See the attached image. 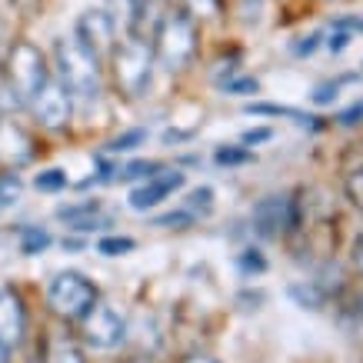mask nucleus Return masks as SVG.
<instances>
[{"label":"nucleus","instance_id":"obj_31","mask_svg":"<svg viewBox=\"0 0 363 363\" xmlns=\"http://www.w3.org/2000/svg\"><path fill=\"white\" fill-rule=\"evenodd\" d=\"M320 44H323V33L313 30V33H307V37H297V40L290 44V54H294V57H310Z\"/></svg>","mask_w":363,"mask_h":363},{"label":"nucleus","instance_id":"obj_34","mask_svg":"<svg viewBox=\"0 0 363 363\" xmlns=\"http://www.w3.org/2000/svg\"><path fill=\"white\" fill-rule=\"evenodd\" d=\"M337 123H343V127H357V123H363V100H357L353 107H347V111H340V117H337Z\"/></svg>","mask_w":363,"mask_h":363},{"label":"nucleus","instance_id":"obj_26","mask_svg":"<svg viewBox=\"0 0 363 363\" xmlns=\"http://www.w3.org/2000/svg\"><path fill=\"white\" fill-rule=\"evenodd\" d=\"M133 247H137V240H130V237H100L97 240V253H104V257H123Z\"/></svg>","mask_w":363,"mask_h":363},{"label":"nucleus","instance_id":"obj_24","mask_svg":"<svg viewBox=\"0 0 363 363\" xmlns=\"http://www.w3.org/2000/svg\"><path fill=\"white\" fill-rule=\"evenodd\" d=\"M237 267H240L243 277H260V274H267V257L250 247V250L237 253Z\"/></svg>","mask_w":363,"mask_h":363},{"label":"nucleus","instance_id":"obj_23","mask_svg":"<svg viewBox=\"0 0 363 363\" xmlns=\"http://www.w3.org/2000/svg\"><path fill=\"white\" fill-rule=\"evenodd\" d=\"M33 187L44 190V194H60L67 187V174L60 167H50V170H40V174L33 177Z\"/></svg>","mask_w":363,"mask_h":363},{"label":"nucleus","instance_id":"obj_2","mask_svg":"<svg viewBox=\"0 0 363 363\" xmlns=\"http://www.w3.org/2000/svg\"><path fill=\"white\" fill-rule=\"evenodd\" d=\"M150 44H154L157 64L170 70V74H180L197 54V21H194V13L180 11V7H167L154 27Z\"/></svg>","mask_w":363,"mask_h":363},{"label":"nucleus","instance_id":"obj_33","mask_svg":"<svg viewBox=\"0 0 363 363\" xmlns=\"http://www.w3.org/2000/svg\"><path fill=\"white\" fill-rule=\"evenodd\" d=\"M347 197L363 210V170H357V174L347 177Z\"/></svg>","mask_w":363,"mask_h":363},{"label":"nucleus","instance_id":"obj_7","mask_svg":"<svg viewBox=\"0 0 363 363\" xmlns=\"http://www.w3.org/2000/svg\"><path fill=\"white\" fill-rule=\"evenodd\" d=\"M77 323H80V340L87 343V347H94V350H113L127 337V320L111 303H104L100 297Z\"/></svg>","mask_w":363,"mask_h":363},{"label":"nucleus","instance_id":"obj_18","mask_svg":"<svg viewBox=\"0 0 363 363\" xmlns=\"http://www.w3.org/2000/svg\"><path fill=\"white\" fill-rule=\"evenodd\" d=\"M213 160L220 167H243V164H253V150L247 143H223L213 150Z\"/></svg>","mask_w":363,"mask_h":363},{"label":"nucleus","instance_id":"obj_25","mask_svg":"<svg viewBox=\"0 0 363 363\" xmlns=\"http://www.w3.org/2000/svg\"><path fill=\"white\" fill-rule=\"evenodd\" d=\"M160 167L164 164H157V160H130L127 167L117 170V177H121V180H147V177H154Z\"/></svg>","mask_w":363,"mask_h":363},{"label":"nucleus","instance_id":"obj_30","mask_svg":"<svg viewBox=\"0 0 363 363\" xmlns=\"http://www.w3.org/2000/svg\"><path fill=\"white\" fill-rule=\"evenodd\" d=\"M17 197H21V177L0 174V207H11Z\"/></svg>","mask_w":363,"mask_h":363},{"label":"nucleus","instance_id":"obj_5","mask_svg":"<svg viewBox=\"0 0 363 363\" xmlns=\"http://www.w3.org/2000/svg\"><path fill=\"white\" fill-rule=\"evenodd\" d=\"M94 303H97V286L77 270L57 274L50 280V286H47V307L67 323H77Z\"/></svg>","mask_w":363,"mask_h":363},{"label":"nucleus","instance_id":"obj_22","mask_svg":"<svg viewBox=\"0 0 363 363\" xmlns=\"http://www.w3.org/2000/svg\"><path fill=\"white\" fill-rule=\"evenodd\" d=\"M187 210L194 217H210L213 213V187H197L187 194Z\"/></svg>","mask_w":363,"mask_h":363},{"label":"nucleus","instance_id":"obj_37","mask_svg":"<svg viewBox=\"0 0 363 363\" xmlns=\"http://www.w3.org/2000/svg\"><path fill=\"white\" fill-rule=\"evenodd\" d=\"M347 47H350V33H347V30H333L330 40H327V50H330V54H343Z\"/></svg>","mask_w":363,"mask_h":363},{"label":"nucleus","instance_id":"obj_9","mask_svg":"<svg viewBox=\"0 0 363 363\" xmlns=\"http://www.w3.org/2000/svg\"><path fill=\"white\" fill-rule=\"evenodd\" d=\"M74 37L87 47L90 54H97L100 60H107V57L113 54L121 33H117L111 13L104 11V7H90V11H84L77 17V23H74Z\"/></svg>","mask_w":363,"mask_h":363},{"label":"nucleus","instance_id":"obj_12","mask_svg":"<svg viewBox=\"0 0 363 363\" xmlns=\"http://www.w3.org/2000/svg\"><path fill=\"white\" fill-rule=\"evenodd\" d=\"M23 330H27V310H23L21 294L4 286L0 290V343L17 347L23 340Z\"/></svg>","mask_w":363,"mask_h":363},{"label":"nucleus","instance_id":"obj_21","mask_svg":"<svg viewBox=\"0 0 363 363\" xmlns=\"http://www.w3.org/2000/svg\"><path fill=\"white\" fill-rule=\"evenodd\" d=\"M350 80H357V74H347V77H337V80H323V84H317V87H313L310 100H313L317 107H327V104H333V100H337V94H340L343 84H350Z\"/></svg>","mask_w":363,"mask_h":363},{"label":"nucleus","instance_id":"obj_3","mask_svg":"<svg viewBox=\"0 0 363 363\" xmlns=\"http://www.w3.org/2000/svg\"><path fill=\"white\" fill-rule=\"evenodd\" d=\"M111 67H113V80L127 100H137L150 90L154 80V44L143 37V33H123V40H117L111 54Z\"/></svg>","mask_w":363,"mask_h":363},{"label":"nucleus","instance_id":"obj_4","mask_svg":"<svg viewBox=\"0 0 363 363\" xmlns=\"http://www.w3.org/2000/svg\"><path fill=\"white\" fill-rule=\"evenodd\" d=\"M4 77L23 100H30L50 77V60L30 40H13L11 50L4 54Z\"/></svg>","mask_w":363,"mask_h":363},{"label":"nucleus","instance_id":"obj_29","mask_svg":"<svg viewBox=\"0 0 363 363\" xmlns=\"http://www.w3.org/2000/svg\"><path fill=\"white\" fill-rule=\"evenodd\" d=\"M100 200H84V203H70V207H57V217L60 220H77V217H87V213H97Z\"/></svg>","mask_w":363,"mask_h":363},{"label":"nucleus","instance_id":"obj_17","mask_svg":"<svg viewBox=\"0 0 363 363\" xmlns=\"http://www.w3.org/2000/svg\"><path fill=\"white\" fill-rule=\"evenodd\" d=\"M286 297L294 300L297 307H303V310H320L323 303H327L323 290H320L313 280H297V284H290L286 286Z\"/></svg>","mask_w":363,"mask_h":363},{"label":"nucleus","instance_id":"obj_10","mask_svg":"<svg viewBox=\"0 0 363 363\" xmlns=\"http://www.w3.org/2000/svg\"><path fill=\"white\" fill-rule=\"evenodd\" d=\"M187 184V174L184 170H177V167H160L154 177H147L140 187L130 190V197H127V203H130L133 210H154L160 200H167L174 190H180Z\"/></svg>","mask_w":363,"mask_h":363},{"label":"nucleus","instance_id":"obj_15","mask_svg":"<svg viewBox=\"0 0 363 363\" xmlns=\"http://www.w3.org/2000/svg\"><path fill=\"white\" fill-rule=\"evenodd\" d=\"M44 363H84V353L67 333H50L44 347Z\"/></svg>","mask_w":363,"mask_h":363},{"label":"nucleus","instance_id":"obj_35","mask_svg":"<svg viewBox=\"0 0 363 363\" xmlns=\"http://www.w3.org/2000/svg\"><path fill=\"white\" fill-rule=\"evenodd\" d=\"M330 27L333 30H347V33H363V17H333Z\"/></svg>","mask_w":363,"mask_h":363},{"label":"nucleus","instance_id":"obj_14","mask_svg":"<svg viewBox=\"0 0 363 363\" xmlns=\"http://www.w3.org/2000/svg\"><path fill=\"white\" fill-rule=\"evenodd\" d=\"M104 11L111 13V21L121 37L140 30V7H137V0H104Z\"/></svg>","mask_w":363,"mask_h":363},{"label":"nucleus","instance_id":"obj_44","mask_svg":"<svg viewBox=\"0 0 363 363\" xmlns=\"http://www.w3.org/2000/svg\"><path fill=\"white\" fill-rule=\"evenodd\" d=\"M0 117H4V113H0Z\"/></svg>","mask_w":363,"mask_h":363},{"label":"nucleus","instance_id":"obj_27","mask_svg":"<svg viewBox=\"0 0 363 363\" xmlns=\"http://www.w3.org/2000/svg\"><path fill=\"white\" fill-rule=\"evenodd\" d=\"M197 220L190 210H174V213H160L154 217V227H164V230H187L190 223Z\"/></svg>","mask_w":363,"mask_h":363},{"label":"nucleus","instance_id":"obj_1","mask_svg":"<svg viewBox=\"0 0 363 363\" xmlns=\"http://www.w3.org/2000/svg\"><path fill=\"white\" fill-rule=\"evenodd\" d=\"M50 57H54L50 74L70 90L74 100L90 104V100H97L100 94H104V60H100L97 54H90L77 37H60V40H54Z\"/></svg>","mask_w":363,"mask_h":363},{"label":"nucleus","instance_id":"obj_6","mask_svg":"<svg viewBox=\"0 0 363 363\" xmlns=\"http://www.w3.org/2000/svg\"><path fill=\"white\" fill-rule=\"evenodd\" d=\"M250 227L260 240H280L286 230L300 227L297 200L286 197V194H270V197L257 200L250 210Z\"/></svg>","mask_w":363,"mask_h":363},{"label":"nucleus","instance_id":"obj_20","mask_svg":"<svg viewBox=\"0 0 363 363\" xmlns=\"http://www.w3.org/2000/svg\"><path fill=\"white\" fill-rule=\"evenodd\" d=\"M143 143H147V130H143V127H130V130L117 133V137L107 143V150H111V154H130V150L143 147Z\"/></svg>","mask_w":363,"mask_h":363},{"label":"nucleus","instance_id":"obj_32","mask_svg":"<svg viewBox=\"0 0 363 363\" xmlns=\"http://www.w3.org/2000/svg\"><path fill=\"white\" fill-rule=\"evenodd\" d=\"M184 4H187V11L194 17H213L220 11V0H184Z\"/></svg>","mask_w":363,"mask_h":363},{"label":"nucleus","instance_id":"obj_36","mask_svg":"<svg viewBox=\"0 0 363 363\" xmlns=\"http://www.w3.org/2000/svg\"><path fill=\"white\" fill-rule=\"evenodd\" d=\"M270 137H274V130H270V127H257V130H247V133H243L240 143H247V147H257V143H267Z\"/></svg>","mask_w":363,"mask_h":363},{"label":"nucleus","instance_id":"obj_16","mask_svg":"<svg viewBox=\"0 0 363 363\" xmlns=\"http://www.w3.org/2000/svg\"><path fill=\"white\" fill-rule=\"evenodd\" d=\"M313 284L323 290V297L330 300L337 297L343 286H347V277H343V267L337 264V260H323V264L317 267V274H313Z\"/></svg>","mask_w":363,"mask_h":363},{"label":"nucleus","instance_id":"obj_19","mask_svg":"<svg viewBox=\"0 0 363 363\" xmlns=\"http://www.w3.org/2000/svg\"><path fill=\"white\" fill-rule=\"evenodd\" d=\"M50 243H54V237L44 227H21V253H27V257L44 253Z\"/></svg>","mask_w":363,"mask_h":363},{"label":"nucleus","instance_id":"obj_13","mask_svg":"<svg viewBox=\"0 0 363 363\" xmlns=\"http://www.w3.org/2000/svg\"><path fill=\"white\" fill-rule=\"evenodd\" d=\"M243 113H250V117H286V121L300 123V127H310V130H320V127H323L320 117L303 113V111H297V107H284V104H247Z\"/></svg>","mask_w":363,"mask_h":363},{"label":"nucleus","instance_id":"obj_39","mask_svg":"<svg viewBox=\"0 0 363 363\" xmlns=\"http://www.w3.org/2000/svg\"><path fill=\"white\" fill-rule=\"evenodd\" d=\"M350 257H353V264H357V270L363 274V233L353 240V253H350Z\"/></svg>","mask_w":363,"mask_h":363},{"label":"nucleus","instance_id":"obj_8","mask_svg":"<svg viewBox=\"0 0 363 363\" xmlns=\"http://www.w3.org/2000/svg\"><path fill=\"white\" fill-rule=\"evenodd\" d=\"M27 107H30L33 121L40 123L44 130H64L70 123V117H74V97H70V90L54 74L47 77L44 87L27 100Z\"/></svg>","mask_w":363,"mask_h":363},{"label":"nucleus","instance_id":"obj_41","mask_svg":"<svg viewBox=\"0 0 363 363\" xmlns=\"http://www.w3.org/2000/svg\"><path fill=\"white\" fill-rule=\"evenodd\" d=\"M0 363H11V347L7 343H0Z\"/></svg>","mask_w":363,"mask_h":363},{"label":"nucleus","instance_id":"obj_38","mask_svg":"<svg viewBox=\"0 0 363 363\" xmlns=\"http://www.w3.org/2000/svg\"><path fill=\"white\" fill-rule=\"evenodd\" d=\"M40 4H44V0H11V7L21 13V17H33V13L40 11Z\"/></svg>","mask_w":363,"mask_h":363},{"label":"nucleus","instance_id":"obj_43","mask_svg":"<svg viewBox=\"0 0 363 363\" xmlns=\"http://www.w3.org/2000/svg\"><path fill=\"white\" fill-rule=\"evenodd\" d=\"M0 77H4V54H0Z\"/></svg>","mask_w":363,"mask_h":363},{"label":"nucleus","instance_id":"obj_28","mask_svg":"<svg viewBox=\"0 0 363 363\" xmlns=\"http://www.w3.org/2000/svg\"><path fill=\"white\" fill-rule=\"evenodd\" d=\"M217 87L223 90V94H237V97H250V94H257L260 90V84L253 77H227V80H220Z\"/></svg>","mask_w":363,"mask_h":363},{"label":"nucleus","instance_id":"obj_11","mask_svg":"<svg viewBox=\"0 0 363 363\" xmlns=\"http://www.w3.org/2000/svg\"><path fill=\"white\" fill-rule=\"evenodd\" d=\"M33 160V140L30 133L23 130L21 123L13 121H4L0 117V164L17 170V167L30 164Z\"/></svg>","mask_w":363,"mask_h":363},{"label":"nucleus","instance_id":"obj_40","mask_svg":"<svg viewBox=\"0 0 363 363\" xmlns=\"http://www.w3.org/2000/svg\"><path fill=\"white\" fill-rule=\"evenodd\" d=\"M353 310H357V330H363V294L357 297V307Z\"/></svg>","mask_w":363,"mask_h":363},{"label":"nucleus","instance_id":"obj_42","mask_svg":"<svg viewBox=\"0 0 363 363\" xmlns=\"http://www.w3.org/2000/svg\"><path fill=\"white\" fill-rule=\"evenodd\" d=\"M184 363H217V360H210V357H190V360H184Z\"/></svg>","mask_w":363,"mask_h":363}]
</instances>
